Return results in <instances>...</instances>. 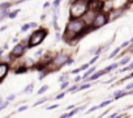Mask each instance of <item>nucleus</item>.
I'll list each match as a JSON object with an SVG mask.
<instances>
[{"label": "nucleus", "instance_id": "obj_28", "mask_svg": "<svg viewBox=\"0 0 133 118\" xmlns=\"http://www.w3.org/2000/svg\"><path fill=\"white\" fill-rule=\"evenodd\" d=\"M64 80H66V76H61V78H59V81H64Z\"/></svg>", "mask_w": 133, "mask_h": 118}, {"label": "nucleus", "instance_id": "obj_3", "mask_svg": "<svg viewBox=\"0 0 133 118\" xmlns=\"http://www.w3.org/2000/svg\"><path fill=\"white\" fill-rule=\"evenodd\" d=\"M46 36H47V30H46V29H41V30H35V32H33L31 36H30V38L28 39V41H29L28 47H34V46L41 45V43L44 41Z\"/></svg>", "mask_w": 133, "mask_h": 118}, {"label": "nucleus", "instance_id": "obj_16", "mask_svg": "<svg viewBox=\"0 0 133 118\" xmlns=\"http://www.w3.org/2000/svg\"><path fill=\"white\" fill-rule=\"evenodd\" d=\"M119 50H120V47H117L116 50H114V52H111V54H110V58H114V56H116V55H117V52H119Z\"/></svg>", "mask_w": 133, "mask_h": 118}, {"label": "nucleus", "instance_id": "obj_8", "mask_svg": "<svg viewBox=\"0 0 133 118\" xmlns=\"http://www.w3.org/2000/svg\"><path fill=\"white\" fill-rule=\"evenodd\" d=\"M106 72H104V70H102V71H98V72H95L94 75H90L89 76V80L91 81V80H97L98 78H101V76H103Z\"/></svg>", "mask_w": 133, "mask_h": 118}, {"label": "nucleus", "instance_id": "obj_11", "mask_svg": "<svg viewBox=\"0 0 133 118\" xmlns=\"http://www.w3.org/2000/svg\"><path fill=\"white\" fill-rule=\"evenodd\" d=\"M17 15H18V11H13V12H8L7 17H9V19H15Z\"/></svg>", "mask_w": 133, "mask_h": 118}, {"label": "nucleus", "instance_id": "obj_2", "mask_svg": "<svg viewBox=\"0 0 133 118\" xmlns=\"http://www.w3.org/2000/svg\"><path fill=\"white\" fill-rule=\"evenodd\" d=\"M86 28H88V26L85 25V22L82 21V19H72V20H69L68 24H66L65 30L73 32V33H76L77 36L81 37V33H82L84 30H86Z\"/></svg>", "mask_w": 133, "mask_h": 118}, {"label": "nucleus", "instance_id": "obj_12", "mask_svg": "<svg viewBox=\"0 0 133 118\" xmlns=\"http://www.w3.org/2000/svg\"><path fill=\"white\" fill-rule=\"evenodd\" d=\"M129 61H130V56H125L124 59H121V62H120V63H117V64H121V66H124V64H127Z\"/></svg>", "mask_w": 133, "mask_h": 118}, {"label": "nucleus", "instance_id": "obj_9", "mask_svg": "<svg viewBox=\"0 0 133 118\" xmlns=\"http://www.w3.org/2000/svg\"><path fill=\"white\" fill-rule=\"evenodd\" d=\"M115 95H116V96H115V98H120V97L127 96V95H128V92H125V91H119V92H116Z\"/></svg>", "mask_w": 133, "mask_h": 118}, {"label": "nucleus", "instance_id": "obj_31", "mask_svg": "<svg viewBox=\"0 0 133 118\" xmlns=\"http://www.w3.org/2000/svg\"><path fill=\"white\" fill-rule=\"evenodd\" d=\"M2 104H3V100H2V98H0V105H2Z\"/></svg>", "mask_w": 133, "mask_h": 118}, {"label": "nucleus", "instance_id": "obj_4", "mask_svg": "<svg viewBox=\"0 0 133 118\" xmlns=\"http://www.w3.org/2000/svg\"><path fill=\"white\" fill-rule=\"evenodd\" d=\"M107 22H108V17H107L106 12H97L95 16H94V19H93V21H91V25L90 26L93 29H99V28L104 26Z\"/></svg>", "mask_w": 133, "mask_h": 118}, {"label": "nucleus", "instance_id": "obj_6", "mask_svg": "<svg viewBox=\"0 0 133 118\" xmlns=\"http://www.w3.org/2000/svg\"><path fill=\"white\" fill-rule=\"evenodd\" d=\"M24 51H25V46H24L22 43H18V45H16V46L13 47L12 55H13V56H21V55H24Z\"/></svg>", "mask_w": 133, "mask_h": 118}, {"label": "nucleus", "instance_id": "obj_14", "mask_svg": "<svg viewBox=\"0 0 133 118\" xmlns=\"http://www.w3.org/2000/svg\"><path fill=\"white\" fill-rule=\"evenodd\" d=\"M90 87H91V84H84V85L78 87L77 89H78V91H84V89H88V88H90Z\"/></svg>", "mask_w": 133, "mask_h": 118}, {"label": "nucleus", "instance_id": "obj_27", "mask_svg": "<svg viewBox=\"0 0 133 118\" xmlns=\"http://www.w3.org/2000/svg\"><path fill=\"white\" fill-rule=\"evenodd\" d=\"M42 52H43V51H42V50H39V51H37V52H35V55H37V56H41V55H42Z\"/></svg>", "mask_w": 133, "mask_h": 118}, {"label": "nucleus", "instance_id": "obj_20", "mask_svg": "<svg viewBox=\"0 0 133 118\" xmlns=\"http://www.w3.org/2000/svg\"><path fill=\"white\" fill-rule=\"evenodd\" d=\"M60 3H61V0H55V2H54V7L57 8V7L60 5Z\"/></svg>", "mask_w": 133, "mask_h": 118}, {"label": "nucleus", "instance_id": "obj_21", "mask_svg": "<svg viewBox=\"0 0 133 118\" xmlns=\"http://www.w3.org/2000/svg\"><path fill=\"white\" fill-rule=\"evenodd\" d=\"M7 105H8V101H7V102H3L2 105H0V110H3L4 108H7Z\"/></svg>", "mask_w": 133, "mask_h": 118}, {"label": "nucleus", "instance_id": "obj_17", "mask_svg": "<svg viewBox=\"0 0 133 118\" xmlns=\"http://www.w3.org/2000/svg\"><path fill=\"white\" fill-rule=\"evenodd\" d=\"M47 89H48V87H47V85H44V87H42V88L39 89V92H38V95H42V93H44V92H46Z\"/></svg>", "mask_w": 133, "mask_h": 118}, {"label": "nucleus", "instance_id": "obj_29", "mask_svg": "<svg viewBox=\"0 0 133 118\" xmlns=\"http://www.w3.org/2000/svg\"><path fill=\"white\" fill-rule=\"evenodd\" d=\"M63 97H64V93H60V95L56 96V98H63Z\"/></svg>", "mask_w": 133, "mask_h": 118}, {"label": "nucleus", "instance_id": "obj_24", "mask_svg": "<svg viewBox=\"0 0 133 118\" xmlns=\"http://www.w3.org/2000/svg\"><path fill=\"white\" fill-rule=\"evenodd\" d=\"M55 108H57V105H52V106H47L46 109H47V110H51V109H55Z\"/></svg>", "mask_w": 133, "mask_h": 118}, {"label": "nucleus", "instance_id": "obj_1", "mask_svg": "<svg viewBox=\"0 0 133 118\" xmlns=\"http://www.w3.org/2000/svg\"><path fill=\"white\" fill-rule=\"evenodd\" d=\"M89 3L84 2V0H76L71 4L69 8V16L71 19H81L84 16V13L88 11Z\"/></svg>", "mask_w": 133, "mask_h": 118}, {"label": "nucleus", "instance_id": "obj_15", "mask_svg": "<svg viewBox=\"0 0 133 118\" xmlns=\"http://www.w3.org/2000/svg\"><path fill=\"white\" fill-rule=\"evenodd\" d=\"M33 88H34V84H33V83H31V84H30V85H28V87H26V88H25V91H24V92H29V93H30V92H31V91H33Z\"/></svg>", "mask_w": 133, "mask_h": 118}, {"label": "nucleus", "instance_id": "obj_25", "mask_svg": "<svg viewBox=\"0 0 133 118\" xmlns=\"http://www.w3.org/2000/svg\"><path fill=\"white\" fill-rule=\"evenodd\" d=\"M132 88H133V84H128L127 85V91H130Z\"/></svg>", "mask_w": 133, "mask_h": 118}, {"label": "nucleus", "instance_id": "obj_22", "mask_svg": "<svg viewBox=\"0 0 133 118\" xmlns=\"http://www.w3.org/2000/svg\"><path fill=\"white\" fill-rule=\"evenodd\" d=\"M68 84H69L68 81H64V83L61 84V88H63V89H64V88H66V87H68Z\"/></svg>", "mask_w": 133, "mask_h": 118}, {"label": "nucleus", "instance_id": "obj_26", "mask_svg": "<svg viewBox=\"0 0 133 118\" xmlns=\"http://www.w3.org/2000/svg\"><path fill=\"white\" fill-rule=\"evenodd\" d=\"M28 109V106H21L20 109H18V111H24V110H26Z\"/></svg>", "mask_w": 133, "mask_h": 118}, {"label": "nucleus", "instance_id": "obj_23", "mask_svg": "<svg viewBox=\"0 0 133 118\" xmlns=\"http://www.w3.org/2000/svg\"><path fill=\"white\" fill-rule=\"evenodd\" d=\"M76 89H77V85H73V87H71V88H69V92H75Z\"/></svg>", "mask_w": 133, "mask_h": 118}, {"label": "nucleus", "instance_id": "obj_7", "mask_svg": "<svg viewBox=\"0 0 133 118\" xmlns=\"http://www.w3.org/2000/svg\"><path fill=\"white\" fill-rule=\"evenodd\" d=\"M9 71V66L7 63H0V81H2Z\"/></svg>", "mask_w": 133, "mask_h": 118}, {"label": "nucleus", "instance_id": "obj_5", "mask_svg": "<svg viewBox=\"0 0 133 118\" xmlns=\"http://www.w3.org/2000/svg\"><path fill=\"white\" fill-rule=\"evenodd\" d=\"M69 59V56L66 55V54H64V52H61V54H57L56 55V58L54 59V64L56 66V67H61L63 64H65L66 63V61Z\"/></svg>", "mask_w": 133, "mask_h": 118}, {"label": "nucleus", "instance_id": "obj_19", "mask_svg": "<svg viewBox=\"0 0 133 118\" xmlns=\"http://www.w3.org/2000/svg\"><path fill=\"white\" fill-rule=\"evenodd\" d=\"M29 28H30V24H25V25H24V26L21 28V32H26V30H28Z\"/></svg>", "mask_w": 133, "mask_h": 118}, {"label": "nucleus", "instance_id": "obj_10", "mask_svg": "<svg viewBox=\"0 0 133 118\" xmlns=\"http://www.w3.org/2000/svg\"><path fill=\"white\" fill-rule=\"evenodd\" d=\"M117 66H119L117 63H115V64H111V66H108L107 68H104V72L107 74V72H110V71H112V70H115V68H116Z\"/></svg>", "mask_w": 133, "mask_h": 118}, {"label": "nucleus", "instance_id": "obj_18", "mask_svg": "<svg viewBox=\"0 0 133 118\" xmlns=\"http://www.w3.org/2000/svg\"><path fill=\"white\" fill-rule=\"evenodd\" d=\"M25 71H26V67H21V68H17L16 70V74H22Z\"/></svg>", "mask_w": 133, "mask_h": 118}, {"label": "nucleus", "instance_id": "obj_13", "mask_svg": "<svg viewBox=\"0 0 133 118\" xmlns=\"http://www.w3.org/2000/svg\"><path fill=\"white\" fill-rule=\"evenodd\" d=\"M94 71H95V68H91V70H88V71H86V72H85V75H84V76H82V78H84V79H85V78H88V76H90V75H91V74H94Z\"/></svg>", "mask_w": 133, "mask_h": 118}, {"label": "nucleus", "instance_id": "obj_30", "mask_svg": "<svg viewBox=\"0 0 133 118\" xmlns=\"http://www.w3.org/2000/svg\"><path fill=\"white\" fill-rule=\"evenodd\" d=\"M11 100H15V95H12V96H9V98H8V101H11Z\"/></svg>", "mask_w": 133, "mask_h": 118}]
</instances>
